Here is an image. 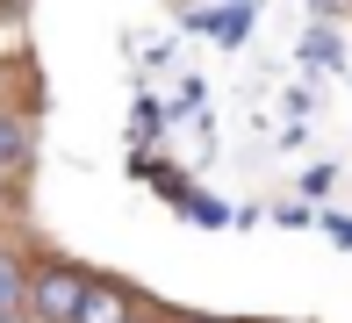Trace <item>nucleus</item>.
<instances>
[{"instance_id":"nucleus-1","label":"nucleus","mask_w":352,"mask_h":323,"mask_svg":"<svg viewBox=\"0 0 352 323\" xmlns=\"http://www.w3.org/2000/svg\"><path fill=\"white\" fill-rule=\"evenodd\" d=\"M87 287H94V273L51 258V266H36V280H29V316H36V323H79Z\"/></svg>"},{"instance_id":"nucleus-2","label":"nucleus","mask_w":352,"mask_h":323,"mask_svg":"<svg viewBox=\"0 0 352 323\" xmlns=\"http://www.w3.org/2000/svg\"><path fill=\"white\" fill-rule=\"evenodd\" d=\"M130 316H137V295L122 280H94L79 302V323H130Z\"/></svg>"},{"instance_id":"nucleus-3","label":"nucleus","mask_w":352,"mask_h":323,"mask_svg":"<svg viewBox=\"0 0 352 323\" xmlns=\"http://www.w3.org/2000/svg\"><path fill=\"white\" fill-rule=\"evenodd\" d=\"M29 158H36V137H29V122L14 115V108H0V172H22Z\"/></svg>"},{"instance_id":"nucleus-4","label":"nucleus","mask_w":352,"mask_h":323,"mask_svg":"<svg viewBox=\"0 0 352 323\" xmlns=\"http://www.w3.org/2000/svg\"><path fill=\"white\" fill-rule=\"evenodd\" d=\"M29 280H36V273H29L14 252H0V316H8V309H29Z\"/></svg>"},{"instance_id":"nucleus-5","label":"nucleus","mask_w":352,"mask_h":323,"mask_svg":"<svg viewBox=\"0 0 352 323\" xmlns=\"http://www.w3.org/2000/svg\"><path fill=\"white\" fill-rule=\"evenodd\" d=\"M0 323H36V316H29V309H8V316H0Z\"/></svg>"},{"instance_id":"nucleus-6","label":"nucleus","mask_w":352,"mask_h":323,"mask_svg":"<svg viewBox=\"0 0 352 323\" xmlns=\"http://www.w3.org/2000/svg\"><path fill=\"white\" fill-rule=\"evenodd\" d=\"M8 201H14V187H8V172H0V208H8Z\"/></svg>"},{"instance_id":"nucleus-7","label":"nucleus","mask_w":352,"mask_h":323,"mask_svg":"<svg viewBox=\"0 0 352 323\" xmlns=\"http://www.w3.org/2000/svg\"><path fill=\"white\" fill-rule=\"evenodd\" d=\"M130 323H144V316H130Z\"/></svg>"}]
</instances>
